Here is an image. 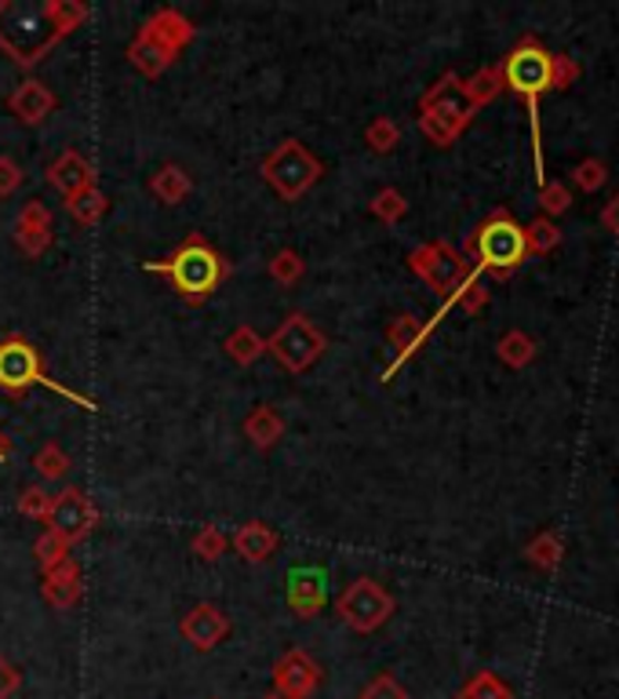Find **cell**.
<instances>
[{
  "instance_id": "cell-1",
  "label": "cell",
  "mask_w": 619,
  "mask_h": 699,
  "mask_svg": "<svg viewBox=\"0 0 619 699\" xmlns=\"http://www.w3.org/2000/svg\"><path fill=\"white\" fill-rule=\"evenodd\" d=\"M84 19H88V8L77 0H47V4L0 0V52L15 66L33 70Z\"/></svg>"
},
{
  "instance_id": "cell-2",
  "label": "cell",
  "mask_w": 619,
  "mask_h": 699,
  "mask_svg": "<svg viewBox=\"0 0 619 699\" xmlns=\"http://www.w3.org/2000/svg\"><path fill=\"white\" fill-rule=\"evenodd\" d=\"M142 269L146 274L168 277V285L175 288V296L190 306L209 303L215 292L223 288V280L230 277V263L201 237V233H190L168 260L142 263Z\"/></svg>"
},
{
  "instance_id": "cell-3",
  "label": "cell",
  "mask_w": 619,
  "mask_h": 699,
  "mask_svg": "<svg viewBox=\"0 0 619 699\" xmlns=\"http://www.w3.org/2000/svg\"><path fill=\"white\" fill-rule=\"evenodd\" d=\"M30 386H47L52 394L73 401L84 412H99L95 398H84V394H77V390H70L66 383H58V379L47 375L41 350H36L26 336H8L4 342H0V390L19 401Z\"/></svg>"
},
{
  "instance_id": "cell-4",
  "label": "cell",
  "mask_w": 619,
  "mask_h": 699,
  "mask_svg": "<svg viewBox=\"0 0 619 699\" xmlns=\"http://www.w3.org/2000/svg\"><path fill=\"white\" fill-rule=\"evenodd\" d=\"M259 171H263V179L274 187L277 198L291 204V201H299L307 190L318 187V179L324 176V165L307 150V142L285 139L266 153Z\"/></svg>"
},
{
  "instance_id": "cell-5",
  "label": "cell",
  "mask_w": 619,
  "mask_h": 699,
  "mask_svg": "<svg viewBox=\"0 0 619 699\" xmlns=\"http://www.w3.org/2000/svg\"><path fill=\"white\" fill-rule=\"evenodd\" d=\"M324 350H328V339L307 314H288L285 321L277 325V332L266 339V353H274L277 364L291 375L318 364L324 358Z\"/></svg>"
},
{
  "instance_id": "cell-6",
  "label": "cell",
  "mask_w": 619,
  "mask_h": 699,
  "mask_svg": "<svg viewBox=\"0 0 619 699\" xmlns=\"http://www.w3.org/2000/svg\"><path fill=\"white\" fill-rule=\"evenodd\" d=\"M423 117H419V128L427 131V139L437 146H448L456 139L459 131L467 128V120L473 114L470 99L459 88V81L448 73L441 84H434V88L423 95Z\"/></svg>"
},
{
  "instance_id": "cell-7",
  "label": "cell",
  "mask_w": 619,
  "mask_h": 699,
  "mask_svg": "<svg viewBox=\"0 0 619 699\" xmlns=\"http://www.w3.org/2000/svg\"><path fill=\"white\" fill-rule=\"evenodd\" d=\"M335 612H339V619H343L350 631L372 634V631H380L383 623L394 616V597H391V591H386L383 583L361 575V580L346 583L343 594L335 597Z\"/></svg>"
},
{
  "instance_id": "cell-8",
  "label": "cell",
  "mask_w": 619,
  "mask_h": 699,
  "mask_svg": "<svg viewBox=\"0 0 619 699\" xmlns=\"http://www.w3.org/2000/svg\"><path fill=\"white\" fill-rule=\"evenodd\" d=\"M473 248H478V260L484 269H495V274H506L517 263H525L529 255V237L510 215H492L489 223L478 230L473 237Z\"/></svg>"
},
{
  "instance_id": "cell-9",
  "label": "cell",
  "mask_w": 619,
  "mask_h": 699,
  "mask_svg": "<svg viewBox=\"0 0 619 699\" xmlns=\"http://www.w3.org/2000/svg\"><path fill=\"white\" fill-rule=\"evenodd\" d=\"M44 525L73 547L95 532V525H99V507L92 502V496H84L81 488L70 485L63 493L52 496V513H47Z\"/></svg>"
},
{
  "instance_id": "cell-10",
  "label": "cell",
  "mask_w": 619,
  "mask_h": 699,
  "mask_svg": "<svg viewBox=\"0 0 619 699\" xmlns=\"http://www.w3.org/2000/svg\"><path fill=\"white\" fill-rule=\"evenodd\" d=\"M503 77L517 95H525L529 103H536V95L554 84V59L536 44H521L503 63Z\"/></svg>"
},
{
  "instance_id": "cell-11",
  "label": "cell",
  "mask_w": 619,
  "mask_h": 699,
  "mask_svg": "<svg viewBox=\"0 0 619 699\" xmlns=\"http://www.w3.org/2000/svg\"><path fill=\"white\" fill-rule=\"evenodd\" d=\"M408 266L416 269V274L427 280V285L434 292H452L467 280V266L463 260L448 248V244H423V248H416L408 255Z\"/></svg>"
},
{
  "instance_id": "cell-12",
  "label": "cell",
  "mask_w": 619,
  "mask_h": 699,
  "mask_svg": "<svg viewBox=\"0 0 619 699\" xmlns=\"http://www.w3.org/2000/svg\"><path fill=\"white\" fill-rule=\"evenodd\" d=\"M321 685V667L307 648H288L274 664V692L281 699H310Z\"/></svg>"
},
{
  "instance_id": "cell-13",
  "label": "cell",
  "mask_w": 619,
  "mask_h": 699,
  "mask_svg": "<svg viewBox=\"0 0 619 699\" xmlns=\"http://www.w3.org/2000/svg\"><path fill=\"white\" fill-rule=\"evenodd\" d=\"M288 608L296 612V619H313L328 601V575L318 565H299L288 572Z\"/></svg>"
},
{
  "instance_id": "cell-14",
  "label": "cell",
  "mask_w": 619,
  "mask_h": 699,
  "mask_svg": "<svg viewBox=\"0 0 619 699\" xmlns=\"http://www.w3.org/2000/svg\"><path fill=\"white\" fill-rule=\"evenodd\" d=\"M179 631H182V637H186L193 648H198V653H212V648L230 634V619H226V612L218 605L201 601V605H193L186 616H182Z\"/></svg>"
},
{
  "instance_id": "cell-15",
  "label": "cell",
  "mask_w": 619,
  "mask_h": 699,
  "mask_svg": "<svg viewBox=\"0 0 619 699\" xmlns=\"http://www.w3.org/2000/svg\"><path fill=\"white\" fill-rule=\"evenodd\" d=\"M139 36H146L150 44L164 47L168 55L179 59L182 47H186V44L193 41V36H198V27H193V22H190L186 15H182V11H175V8H161V11H153L150 22H146V27L139 30Z\"/></svg>"
},
{
  "instance_id": "cell-16",
  "label": "cell",
  "mask_w": 619,
  "mask_h": 699,
  "mask_svg": "<svg viewBox=\"0 0 619 699\" xmlns=\"http://www.w3.org/2000/svg\"><path fill=\"white\" fill-rule=\"evenodd\" d=\"M55 233H52V212H47L44 201H26L22 204V212L15 215V244L22 248V255H30V260H36V255H44L47 248H52Z\"/></svg>"
},
{
  "instance_id": "cell-17",
  "label": "cell",
  "mask_w": 619,
  "mask_h": 699,
  "mask_svg": "<svg viewBox=\"0 0 619 699\" xmlns=\"http://www.w3.org/2000/svg\"><path fill=\"white\" fill-rule=\"evenodd\" d=\"M41 575H44V580H41V594H44V601L55 612H66V608H73L81 601V594H84V575H81V565L73 558H66L63 565L47 569Z\"/></svg>"
},
{
  "instance_id": "cell-18",
  "label": "cell",
  "mask_w": 619,
  "mask_h": 699,
  "mask_svg": "<svg viewBox=\"0 0 619 699\" xmlns=\"http://www.w3.org/2000/svg\"><path fill=\"white\" fill-rule=\"evenodd\" d=\"M47 182L63 193V198L70 201L73 193H81V190H88L95 187V168L84 161V157L77 150H66V153H58L52 165H47Z\"/></svg>"
},
{
  "instance_id": "cell-19",
  "label": "cell",
  "mask_w": 619,
  "mask_h": 699,
  "mask_svg": "<svg viewBox=\"0 0 619 699\" xmlns=\"http://www.w3.org/2000/svg\"><path fill=\"white\" fill-rule=\"evenodd\" d=\"M8 109L19 117V125H41L55 109V95L44 81H22L19 88L8 95Z\"/></svg>"
},
{
  "instance_id": "cell-20",
  "label": "cell",
  "mask_w": 619,
  "mask_h": 699,
  "mask_svg": "<svg viewBox=\"0 0 619 699\" xmlns=\"http://www.w3.org/2000/svg\"><path fill=\"white\" fill-rule=\"evenodd\" d=\"M277 547H281V536L263 521H248L234 532V550L248 561V565H263V561H270L277 554Z\"/></svg>"
},
{
  "instance_id": "cell-21",
  "label": "cell",
  "mask_w": 619,
  "mask_h": 699,
  "mask_svg": "<svg viewBox=\"0 0 619 699\" xmlns=\"http://www.w3.org/2000/svg\"><path fill=\"white\" fill-rule=\"evenodd\" d=\"M427 336H430V325L416 321L412 314H401V317H397V321L391 325V332H386V339H391L394 347H397V361L383 372V383L397 372L401 364H405V361L412 358V353H416V350L423 347V339H427Z\"/></svg>"
},
{
  "instance_id": "cell-22",
  "label": "cell",
  "mask_w": 619,
  "mask_h": 699,
  "mask_svg": "<svg viewBox=\"0 0 619 699\" xmlns=\"http://www.w3.org/2000/svg\"><path fill=\"white\" fill-rule=\"evenodd\" d=\"M245 437L252 441L259 452H270L277 441L285 437V420L281 412L270 409V404H255V409L245 415Z\"/></svg>"
},
{
  "instance_id": "cell-23",
  "label": "cell",
  "mask_w": 619,
  "mask_h": 699,
  "mask_svg": "<svg viewBox=\"0 0 619 699\" xmlns=\"http://www.w3.org/2000/svg\"><path fill=\"white\" fill-rule=\"evenodd\" d=\"M190 190H193V182H190V176L186 171H182L179 165H164V168H157V176L150 179V193L161 204H168V208H175V204H182L190 198Z\"/></svg>"
},
{
  "instance_id": "cell-24",
  "label": "cell",
  "mask_w": 619,
  "mask_h": 699,
  "mask_svg": "<svg viewBox=\"0 0 619 699\" xmlns=\"http://www.w3.org/2000/svg\"><path fill=\"white\" fill-rule=\"evenodd\" d=\"M223 350H226V358L230 361H237V364H255L266 353V339L255 332L252 325H237L234 332L226 336V342H223Z\"/></svg>"
},
{
  "instance_id": "cell-25",
  "label": "cell",
  "mask_w": 619,
  "mask_h": 699,
  "mask_svg": "<svg viewBox=\"0 0 619 699\" xmlns=\"http://www.w3.org/2000/svg\"><path fill=\"white\" fill-rule=\"evenodd\" d=\"M128 63L136 66L142 77H161V73L175 63L172 55L164 52V47H157V44H150L146 41V36H136V41L128 44Z\"/></svg>"
},
{
  "instance_id": "cell-26",
  "label": "cell",
  "mask_w": 619,
  "mask_h": 699,
  "mask_svg": "<svg viewBox=\"0 0 619 699\" xmlns=\"http://www.w3.org/2000/svg\"><path fill=\"white\" fill-rule=\"evenodd\" d=\"M66 208L81 226H95V223H103V215L109 212V198L99 187H88V190L73 193V198L66 201Z\"/></svg>"
},
{
  "instance_id": "cell-27",
  "label": "cell",
  "mask_w": 619,
  "mask_h": 699,
  "mask_svg": "<svg viewBox=\"0 0 619 699\" xmlns=\"http://www.w3.org/2000/svg\"><path fill=\"white\" fill-rule=\"evenodd\" d=\"M33 554H36V565H41V572H47V569L63 565V561L70 558V543H66V539L58 536V532L44 529L41 536H36Z\"/></svg>"
},
{
  "instance_id": "cell-28",
  "label": "cell",
  "mask_w": 619,
  "mask_h": 699,
  "mask_svg": "<svg viewBox=\"0 0 619 699\" xmlns=\"http://www.w3.org/2000/svg\"><path fill=\"white\" fill-rule=\"evenodd\" d=\"M33 466H36V474H41L44 481H63V477L70 474V456L63 452V445L47 441V445H41V452L33 456Z\"/></svg>"
},
{
  "instance_id": "cell-29",
  "label": "cell",
  "mask_w": 619,
  "mask_h": 699,
  "mask_svg": "<svg viewBox=\"0 0 619 699\" xmlns=\"http://www.w3.org/2000/svg\"><path fill=\"white\" fill-rule=\"evenodd\" d=\"M459 699H514V692H510L492 670H481L459 689Z\"/></svg>"
},
{
  "instance_id": "cell-30",
  "label": "cell",
  "mask_w": 619,
  "mask_h": 699,
  "mask_svg": "<svg viewBox=\"0 0 619 699\" xmlns=\"http://www.w3.org/2000/svg\"><path fill=\"white\" fill-rule=\"evenodd\" d=\"M266 269H270V277L277 280V285L291 288L302 274H307V263H302V255H299L296 248H281V252H277L274 260H270V266H266Z\"/></svg>"
},
{
  "instance_id": "cell-31",
  "label": "cell",
  "mask_w": 619,
  "mask_h": 699,
  "mask_svg": "<svg viewBox=\"0 0 619 699\" xmlns=\"http://www.w3.org/2000/svg\"><path fill=\"white\" fill-rule=\"evenodd\" d=\"M226 547H230V539H226L223 529H215V525H204V529L190 539V550L201 561H218V558L226 554Z\"/></svg>"
},
{
  "instance_id": "cell-32",
  "label": "cell",
  "mask_w": 619,
  "mask_h": 699,
  "mask_svg": "<svg viewBox=\"0 0 619 699\" xmlns=\"http://www.w3.org/2000/svg\"><path fill=\"white\" fill-rule=\"evenodd\" d=\"M401 139V128L394 125L391 117H375L369 128H364V142L372 146L375 153H391Z\"/></svg>"
},
{
  "instance_id": "cell-33",
  "label": "cell",
  "mask_w": 619,
  "mask_h": 699,
  "mask_svg": "<svg viewBox=\"0 0 619 699\" xmlns=\"http://www.w3.org/2000/svg\"><path fill=\"white\" fill-rule=\"evenodd\" d=\"M19 513L22 518H33V521H47V513H52V493H44V488H22L19 496Z\"/></svg>"
},
{
  "instance_id": "cell-34",
  "label": "cell",
  "mask_w": 619,
  "mask_h": 699,
  "mask_svg": "<svg viewBox=\"0 0 619 699\" xmlns=\"http://www.w3.org/2000/svg\"><path fill=\"white\" fill-rule=\"evenodd\" d=\"M405 212H408V204H405V198H401L397 190H380L372 198V215L375 219H383V223H397V219H405Z\"/></svg>"
},
{
  "instance_id": "cell-35",
  "label": "cell",
  "mask_w": 619,
  "mask_h": 699,
  "mask_svg": "<svg viewBox=\"0 0 619 699\" xmlns=\"http://www.w3.org/2000/svg\"><path fill=\"white\" fill-rule=\"evenodd\" d=\"M361 699H408V692L394 674H375V678L364 685Z\"/></svg>"
},
{
  "instance_id": "cell-36",
  "label": "cell",
  "mask_w": 619,
  "mask_h": 699,
  "mask_svg": "<svg viewBox=\"0 0 619 699\" xmlns=\"http://www.w3.org/2000/svg\"><path fill=\"white\" fill-rule=\"evenodd\" d=\"M500 358L506 361V364H525L529 358H532V342L521 336V332H514V336H506L503 342H500Z\"/></svg>"
},
{
  "instance_id": "cell-37",
  "label": "cell",
  "mask_w": 619,
  "mask_h": 699,
  "mask_svg": "<svg viewBox=\"0 0 619 699\" xmlns=\"http://www.w3.org/2000/svg\"><path fill=\"white\" fill-rule=\"evenodd\" d=\"M22 168L19 161H11V157H0V198H11L19 187H22Z\"/></svg>"
},
{
  "instance_id": "cell-38",
  "label": "cell",
  "mask_w": 619,
  "mask_h": 699,
  "mask_svg": "<svg viewBox=\"0 0 619 699\" xmlns=\"http://www.w3.org/2000/svg\"><path fill=\"white\" fill-rule=\"evenodd\" d=\"M19 689H22V670L8 656H0V699H11Z\"/></svg>"
},
{
  "instance_id": "cell-39",
  "label": "cell",
  "mask_w": 619,
  "mask_h": 699,
  "mask_svg": "<svg viewBox=\"0 0 619 699\" xmlns=\"http://www.w3.org/2000/svg\"><path fill=\"white\" fill-rule=\"evenodd\" d=\"M525 237H529V248L546 252V248H554V244H557V230H554L551 223H543V219H540V223L532 226V230L525 233Z\"/></svg>"
},
{
  "instance_id": "cell-40",
  "label": "cell",
  "mask_w": 619,
  "mask_h": 699,
  "mask_svg": "<svg viewBox=\"0 0 619 699\" xmlns=\"http://www.w3.org/2000/svg\"><path fill=\"white\" fill-rule=\"evenodd\" d=\"M598 182H605V168L601 165H583L579 168V187L583 190H594Z\"/></svg>"
},
{
  "instance_id": "cell-41",
  "label": "cell",
  "mask_w": 619,
  "mask_h": 699,
  "mask_svg": "<svg viewBox=\"0 0 619 699\" xmlns=\"http://www.w3.org/2000/svg\"><path fill=\"white\" fill-rule=\"evenodd\" d=\"M543 201H546V208H551V212H562V208H565V204H562V201H565V193L557 190V187H551V190H546V198H543Z\"/></svg>"
},
{
  "instance_id": "cell-42",
  "label": "cell",
  "mask_w": 619,
  "mask_h": 699,
  "mask_svg": "<svg viewBox=\"0 0 619 699\" xmlns=\"http://www.w3.org/2000/svg\"><path fill=\"white\" fill-rule=\"evenodd\" d=\"M605 223H609L612 230H619V201L609 208V212H605Z\"/></svg>"
},
{
  "instance_id": "cell-43",
  "label": "cell",
  "mask_w": 619,
  "mask_h": 699,
  "mask_svg": "<svg viewBox=\"0 0 619 699\" xmlns=\"http://www.w3.org/2000/svg\"><path fill=\"white\" fill-rule=\"evenodd\" d=\"M11 456V437L0 431V459H8Z\"/></svg>"
},
{
  "instance_id": "cell-44",
  "label": "cell",
  "mask_w": 619,
  "mask_h": 699,
  "mask_svg": "<svg viewBox=\"0 0 619 699\" xmlns=\"http://www.w3.org/2000/svg\"><path fill=\"white\" fill-rule=\"evenodd\" d=\"M266 699H281V696H277V692H274V696H266Z\"/></svg>"
}]
</instances>
